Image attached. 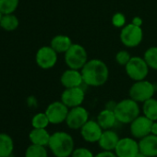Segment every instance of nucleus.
I'll use <instances>...</instances> for the list:
<instances>
[{"label":"nucleus","mask_w":157,"mask_h":157,"mask_svg":"<svg viewBox=\"0 0 157 157\" xmlns=\"http://www.w3.org/2000/svg\"><path fill=\"white\" fill-rule=\"evenodd\" d=\"M20 26V20L14 14H5L2 16L0 21V28H2L6 32H14Z\"/></svg>","instance_id":"obj_22"},{"label":"nucleus","mask_w":157,"mask_h":157,"mask_svg":"<svg viewBox=\"0 0 157 157\" xmlns=\"http://www.w3.org/2000/svg\"><path fill=\"white\" fill-rule=\"evenodd\" d=\"M47 147L56 157H69L75 149V142L69 133L56 131L51 134Z\"/></svg>","instance_id":"obj_2"},{"label":"nucleus","mask_w":157,"mask_h":157,"mask_svg":"<svg viewBox=\"0 0 157 157\" xmlns=\"http://www.w3.org/2000/svg\"><path fill=\"white\" fill-rule=\"evenodd\" d=\"M69 108L61 101H55L48 105L45 109V114L50 121V124L58 125L66 121Z\"/></svg>","instance_id":"obj_10"},{"label":"nucleus","mask_w":157,"mask_h":157,"mask_svg":"<svg viewBox=\"0 0 157 157\" xmlns=\"http://www.w3.org/2000/svg\"><path fill=\"white\" fill-rule=\"evenodd\" d=\"M142 104L143 116L151 121H157V100L151 97Z\"/></svg>","instance_id":"obj_23"},{"label":"nucleus","mask_w":157,"mask_h":157,"mask_svg":"<svg viewBox=\"0 0 157 157\" xmlns=\"http://www.w3.org/2000/svg\"><path fill=\"white\" fill-rule=\"evenodd\" d=\"M143 38L141 27L136 26L133 23L126 24L120 32V41L127 47L138 46Z\"/></svg>","instance_id":"obj_7"},{"label":"nucleus","mask_w":157,"mask_h":157,"mask_svg":"<svg viewBox=\"0 0 157 157\" xmlns=\"http://www.w3.org/2000/svg\"><path fill=\"white\" fill-rule=\"evenodd\" d=\"M114 151L117 157H135L140 152L139 142L134 138H120Z\"/></svg>","instance_id":"obj_11"},{"label":"nucleus","mask_w":157,"mask_h":157,"mask_svg":"<svg viewBox=\"0 0 157 157\" xmlns=\"http://www.w3.org/2000/svg\"><path fill=\"white\" fill-rule=\"evenodd\" d=\"M119 139L117 132L112 129H105L103 131L101 138L98 140V144L104 151H114Z\"/></svg>","instance_id":"obj_17"},{"label":"nucleus","mask_w":157,"mask_h":157,"mask_svg":"<svg viewBox=\"0 0 157 157\" xmlns=\"http://www.w3.org/2000/svg\"><path fill=\"white\" fill-rule=\"evenodd\" d=\"M155 93L154 85L145 80L135 82L129 89V98L137 103H144L148 99L153 97Z\"/></svg>","instance_id":"obj_6"},{"label":"nucleus","mask_w":157,"mask_h":157,"mask_svg":"<svg viewBox=\"0 0 157 157\" xmlns=\"http://www.w3.org/2000/svg\"><path fill=\"white\" fill-rule=\"evenodd\" d=\"M112 24L117 28H123L126 25V17L124 14L117 12L112 17Z\"/></svg>","instance_id":"obj_30"},{"label":"nucleus","mask_w":157,"mask_h":157,"mask_svg":"<svg viewBox=\"0 0 157 157\" xmlns=\"http://www.w3.org/2000/svg\"><path fill=\"white\" fill-rule=\"evenodd\" d=\"M130 58H131V56H130L129 53L126 50H121V51L117 52L116 55V61L120 66H126L128 64V62L130 60Z\"/></svg>","instance_id":"obj_28"},{"label":"nucleus","mask_w":157,"mask_h":157,"mask_svg":"<svg viewBox=\"0 0 157 157\" xmlns=\"http://www.w3.org/2000/svg\"><path fill=\"white\" fill-rule=\"evenodd\" d=\"M135 157H148V156H147V155H145V154H143L142 152H140H140H139Z\"/></svg>","instance_id":"obj_35"},{"label":"nucleus","mask_w":157,"mask_h":157,"mask_svg":"<svg viewBox=\"0 0 157 157\" xmlns=\"http://www.w3.org/2000/svg\"><path fill=\"white\" fill-rule=\"evenodd\" d=\"M35 62L42 69H51L57 62V53L50 45L42 46L36 52Z\"/></svg>","instance_id":"obj_8"},{"label":"nucleus","mask_w":157,"mask_h":157,"mask_svg":"<svg viewBox=\"0 0 157 157\" xmlns=\"http://www.w3.org/2000/svg\"><path fill=\"white\" fill-rule=\"evenodd\" d=\"M24 157H48V152L45 146L31 144L27 147Z\"/></svg>","instance_id":"obj_24"},{"label":"nucleus","mask_w":157,"mask_h":157,"mask_svg":"<svg viewBox=\"0 0 157 157\" xmlns=\"http://www.w3.org/2000/svg\"><path fill=\"white\" fill-rule=\"evenodd\" d=\"M64 55L65 63L69 68L81 70L88 61L86 49L78 44H72L70 48Z\"/></svg>","instance_id":"obj_4"},{"label":"nucleus","mask_w":157,"mask_h":157,"mask_svg":"<svg viewBox=\"0 0 157 157\" xmlns=\"http://www.w3.org/2000/svg\"><path fill=\"white\" fill-rule=\"evenodd\" d=\"M94 157H117V154L115 153V151H102L100 152H98Z\"/></svg>","instance_id":"obj_31"},{"label":"nucleus","mask_w":157,"mask_h":157,"mask_svg":"<svg viewBox=\"0 0 157 157\" xmlns=\"http://www.w3.org/2000/svg\"><path fill=\"white\" fill-rule=\"evenodd\" d=\"M20 5V0H0V11L3 15L14 13Z\"/></svg>","instance_id":"obj_26"},{"label":"nucleus","mask_w":157,"mask_h":157,"mask_svg":"<svg viewBox=\"0 0 157 157\" xmlns=\"http://www.w3.org/2000/svg\"><path fill=\"white\" fill-rule=\"evenodd\" d=\"M85 98V93L82 87L65 89L61 94V102L68 108L82 105Z\"/></svg>","instance_id":"obj_13"},{"label":"nucleus","mask_w":157,"mask_h":157,"mask_svg":"<svg viewBox=\"0 0 157 157\" xmlns=\"http://www.w3.org/2000/svg\"><path fill=\"white\" fill-rule=\"evenodd\" d=\"M96 121L101 126V128L104 130H105V129H112V128H114L116 123L117 122V119L113 110L105 108L97 116Z\"/></svg>","instance_id":"obj_19"},{"label":"nucleus","mask_w":157,"mask_h":157,"mask_svg":"<svg viewBox=\"0 0 157 157\" xmlns=\"http://www.w3.org/2000/svg\"><path fill=\"white\" fill-rule=\"evenodd\" d=\"M140 108L139 103L131 98L123 99L117 103L114 113L117 122L121 124H130L136 117L140 116Z\"/></svg>","instance_id":"obj_3"},{"label":"nucleus","mask_w":157,"mask_h":157,"mask_svg":"<svg viewBox=\"0 0 157 157\" xmlns=\"http://www.w3.org/2000/svg\"><path fill=\"white\" fill-rule=\"evenodd\" d=\"M51 134L46 130V128H33L29 133V140L32 144L48 146Z\"/></svg>","instance_id":"obj_18"},{"label":"nucleus","mask_w":157,"mask_h":157,"mask_svg":"<svg viewBox=\"0 0 157 157\" xmlns=\"http://www.w3.org/2000/svg\"><path fill=\"white\" fill-rule=\"evenodd\" d=\"M149 68L144 58L140 56H131L130 60L125 66L127 75L134 82L145 80L149 73Z\"/></svg>","instance_id":"obj_5"},{"label":"nucleus","mask_w":157,"mask_h":157,"mask_svg":"<svg viewBox=\"0 0 157 157\" xmlns=\"http://www.w3.org/2000/svg\"><path fill=\"white\" fill-rule=\"evenodd\" d=\"M151 134L157 135V121H153L151 128Z\"/></svg>","instance_id":"obj_33"},{"label":"nucleus","mask_w":157,"mask_h":157,"mask_svg":"<svg viewBox=\"0 0 157 157\" xmlns=\"http://www.w3.org/2000/svg\"><path fill=\"white\" fill-rule=\"evenodd\" d=\"M2 16H3V14H2V12L0 11V21H1V19H2Z\"/></svg>","instance_id":"obj_36"},{"label":"nucleus","mask_w":157,"mask_h":157,"mask_svg":"<svg viewBox=\"0 0 157 157\" xmlns=\"http://www.w3.org/2000/svg\"><path fill=\"white\" fill-rule=\"evenodd\" d=\"M81 72L83 78V83L93 87L104 85L109 77V69L106 64L101 59L88 60L81 69Z\"/></svg>","instance_id":"obj_1"},{"label":"nucleus","mask_w":157,"mask_h":157,"mask_svg":"<svg viewBox=\"0 0 157 157\" xmlns=\"http://www.w3.org/2000/svg\"><path fill=\"white\" fill-rule=\"evenodd\" d=\"M72 41L67 35L58 34L52 38L50 42V46L57 53V54H65L72 45Z\"/></svg>","instance_id":"obj_20"},{"label":"nucleus","mask_w":157,"mask_h":157,"mask_svg":"<svg viewBox=\"0 0 157 157\" xmlns=\"http://www.w3.org/2000/svg\"><path fill=\"white\" fill-rule=\"evenodd\" d=\"M104 129L95 120H88L81 128V135L82 139L90 143L98 142Z\"/></svg>","instance_id":"obj_14"},{"label":"nucleus","mask_w":157,"mask_h":157,"mask_svg":"<svg viewBox=\"0 0 157 157\" xmlns=\"http://www.w3.org/2000/svg\"><path fill=\"white\" fill-rule=\"evenodd\" d=\"M153 121L146 117L145 116H139L129 125V130L131 136L134 139L140 140L145 136L151 134V128Z\"/></svg>","instance_id":"obj_12"},{"label":"nucleus","mask_w":157,"mask_h":157,"mask_svg":"<svg viewBox=\"0 0 157 157\" xmlns=\"http://www.w3.org/2000/svg\"><path fill=\"white\" fill-rule=\"evenodd\" d=\"M95 155L93 153V151L87 148L80 147L74 149L71 157H94Z\"/></svg>","instance_id":"obj_29"},{"label":"nucleus","mask_w":157,"mask_h":157,"mask_svg":"<svg viewBox=\"0 0 157 157\" xmlns=\"http://www.w3.org/2000/svg\"><path fill=\"white\" fill-rule=\"evenodd\" d=\"M32 127L33 128H46L50 124V121L45 112H40L35 114L32 118Z\"/></svg>","instance_id":"obj_27"},{"label":"nucleus","mask_w":157,"mask_h":157,"mask_svg":"<svg viewBox=\"0 0 157 157\" xmlns=\"http://www.w3.org/2000/svg\"><path fill=\"white\" fill-rule=\"evenodd\" d=\"M28 104H29L30 106H36V105H37L36 99H35L33 96H31V97L28 99Z\"/></svg>","instance_id":"obj_34"},{"label":"nucleus","mask_w":157,"mask_h":157,"mask_svg":"<svg viewBox=\"0 0 157 157\" xmlns=\"http://www.w3.org/2000/svg\"><path fill=\"white\" fill-rule=\"evenodd\" d=\"M143 58L150 68L157 70V46L148 48L144 53Z\"/></svg>","instance_id":"obj_25"},{"label":"nucleus","mask_w":157,"mask_h":157,"mask_svg":"<svg viewBox=\"0 0 157 157\" xmlns=\"http://www.w3.org/2000/svg\"><path fill=\"white\" fill-rule=\"evenodd\" d=\"M88 120L89 112L83 106L78 105L69 109L65 122L71 129H81Z\"/></svg>","instance_id":"obj_9"},{"label":"nucleus","mask_w":157,"mask_h":157,"mask_svg":"<svg viewBox=\"0 0 157 157\" xmlns=\"http://www.w3.org/2000/svg\"><path fill=\"white\" fill-rule=\"evenodd\" d=\"M140 151L148 157H157V135L149 134L139 141Z\"/></svg>","instance_id":"obj_16"},{"label":"nucleus","mask_w":157,"mask_h":157,"mask_svg":"<svg viewBox=\"0 0 157 157\" xmlns=\"http://www.w3.org/2000/svg\"><path fill=\"white\" fill-rule=\"evenodd\" d=\"M131 23H133V24L136 25V26L141 27V25H142V20H141L140 17H135V18L132 20V22H131Z\"/></svg>","instance_id":"obj_32"},{"label":"nucleus","mask_w":157,"mask_h":157,"mask_svg":"<svg viewBox=\"0 0 157 157\" xmlns=\"http://www.w3.org/2000/svg\"><path fill=\"white\" fill-rule=\"evenodd\" d=\"M60 82L65 89L67 88H75V87H81L83 83V78L82 72L78 69L69 68L65 70L61 77H60Z\"/></svg>","instance_id":"obj_15"},{"label":"nucleus","mask_w":157,"mask_h":157,"mask_svg":"<svg viewBox=\"0 0 157 157\" xmlns=\"http://www.w3.org/2000/svg\"><path fill=\"white\" fill-rule=\"evenodd\" d=\"M14 151V140L8 133H0V157H10Z\"/></svg>","instance_id":"obj_21"}]
</instances>
